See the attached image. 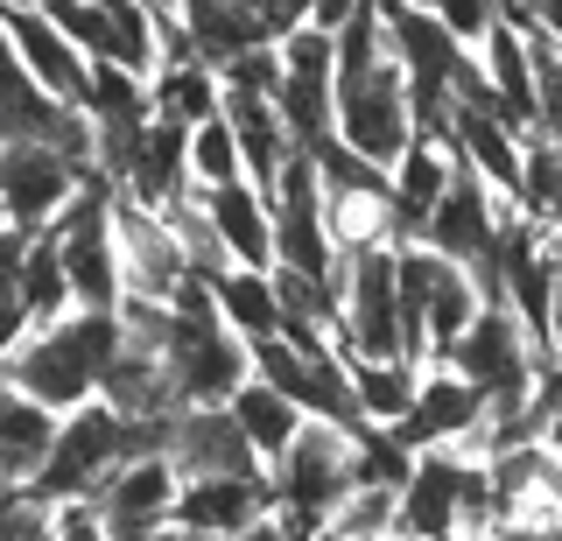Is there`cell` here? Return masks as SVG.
Masks as SVG:
<instances>
[{
  "label": "cell",
  "mask_w": 562,
  "mask_h": 541,
  "mask_svg": "<svg viewBox=\"0 0 562 541\" xmlns=\"http://www.w3.org/2000/svg\"><path fill=\"white\" fill-rule=\"evenodd\" d=\"M330 134L373 169H394V155L415 142V113H408V84H401L394 57H380L366 78L330 84Z\"/></svg>",
  "instance_id": "cell-6"
},
{
  "label": "cell",
  "mask_w": 562,
  "mask_h": 541,
  "mask_svg": "<svg viewBox=\"0 0 562 541\" xmlns=\"http://www.w3.org/2000/svg\"><path fill=\"white\" fill-rule=\"evenodd\" d=\"M330 36L324 29H295V36L274 43V120L289 134V148L303 155L310 142L330 134Z\"/></svg>",
  "instance_id": "cell-8"
},
{
  "label": "cell",
  "mask_w": 562,
  "mask_h": 541,
  "mask_svg": "<svg viewBox=\"0 0 562 541\" xmlns=\"http://www.w3.org/2000/svg\"><path fill=\"white\" fill-rule=\"evenodd\" d=\"M436 365H450L457 380H471V387L485 394V422H506V415L527 408L535 373H541V365H555V359H541L535 345H527V330L506 317L499 303H479V317L464 324V338H457Z\"/></svg>",
  "instance_id": "cell-4"
},
{
  "label": "cell",
  "mask_w": 562,
  "mask_h": 541,
  "mask_svg": "<svg viewBox=\"0 0 562 541\" xmlns=\"http://www.w3.org/2000/svg\"><path fill=\"white\" fill-rule=\"evenodd\" d=\"M225 415H233V429L246 436V450L260 458V471H268L281 450L295 443V429H303V408H295V401H281L274 387H260V380H246V387L225 401Z\"/></svg>",
  "instance_id": "cell-27"
},
{
  "label": "cell",
  "mask_w": 562,
  "mask_h": 541,
  "mask_svg": "<svg viewBox=\"0 0 562 541\" xmlns=\"http://www.w3.org/2000/svg\"><path fill=\"white\" fill-rule=\"evenodd\" d=\"M92 127H148V78L120 71V64H92L85 71V106H78Z\"/></svg>",
  "instance_id": "cell-29"
},
{
  "label": "cell",
  "mask_w": 562,
  "mask_h": 541,
  "mask_svg": "<svg viewBox=\"0 0 562 541\" xmlns=\"http://www.w3.org/2000/svg\"><path fill=\"white\" fill-rule=\"evenodd\" d=\"M485 429V394L471 380H457L450 365H422L415 380V408L394 422V436L408 450H471Z\"/></svg>",
  "instance_id": "cell-11"
},
{
  "label": "cell",
  "mask_w": 562,
  "mask_h": 541,
  "mask_svg": "<svg viewBox=\"0 0 562 541\" xmlns=\"http://www.w3.org/2000/svg\"><path fill=\"white\" fill-rule=\"evenodd\" d=\"M324 528L338 541H386V534H394V493H366V485H351Z\"/></svg>",
  "instance_id": "cell-32"
},
{
  "label": "cell",
  "mask_w": 562,
  "mask_h": 541,
  "mask_svg": "<svg viewBox=\"0 0 562 541\" xmlns=\"http://www.w3.org/2000/svg\"><path fill=\"white\" fill-rule=\"evenodd\" d=\"M211 309L225 317L239 345H260V338H281V295H274V274L260 268H225L218 282H204Z\"/></svg>",
  "instance_id": "cell-24"
},
{
  "label": "cell",
  "mask_w": 562,
  "mask_h": 541,
  "mask_svg": "<svg viewBox=\"0 0 562 541\" xmlns=\"http://www.w3.org/2000/svg\"><path fill=\"white\" fill-rule=\"evenodd\" d=\"M35 233H14V225H0V303L14 295V274H22V253H29Z\"/></svg>",
  "instance_id": "cell-36"
},
{
  "label": "cell",
  "mask_w": 562,
  "mask_h": 541,
  "mask_svg": "<svg viewBox=\"0 0 562 541\" xmlns=\"http://www.w3.org/2000/svg\"><path fill=\"white\" fill-rule=\"evenodd\" d=\"M415 359H345V387H351V415L373 429H394L415 408Z\"/></svg>",
  "instance_id": "cell-26"
},
{
  "label": "cell",
  "mask_w": 562,
  "mask_h": 541,
  "mask_svg": "<svg viewBox=\"0 0 562 541\" xmlns=\"http://www.w3.org/2000/svg\"><path fill=\"white\" fill-rule=\"evenodd\" d=\"M176 464L155 450V458H127V464H113L99 478V493H92V514H99V528L105 541H169V506H176Z\"/></svg>",
  "instance_id": "cell-9"
},
{
  "label": "cell",
  "mask_w": 562,
  "mask_h": 541,
  "mask_svg": "<svg viewBox=\"0 0 562 541\" xmlns=\"http://www.w3.org/2000/svg\"><path fill=\"white\" fill-rule=\"evenodd\" d=\"M268 233H274V274H303V282H338L345 274V253L324 225V190H316L303 155L268 190Z\"/></svg>",
  "instance_id": "cell-7"
},
{
  "label": "cell",
  "mask_w": 562,
  "mask_h": 541,
  "mask_svg": "<svg viewBox=\"0 0 562 541\" xmlns=\"http://www.w3.org/2000/svg\"><path fill=\"white\" fill-rule=\"evenodd\" d=\"M162 458L176 464V478H260V458L225 408H176Z\"/></svg>",
  "instance_id": "cell-17"
},
{
  "label": "cell",
  "mask_w": 562,
  "mask_h": 541,
  "mask_svg": "<svg viewBox=\"0 0 562 541\" xmlns=\"http://www.w3.org/2000/svg\"><path fill=\"white\" fill-rule=\"evenodd\" d=\"M14 309H22V324H57L70 317V289H64V268H57V239L35 233L29 253H22V274H14Z\"/></svg>",
  "instance_id": "cell-28"
},
{
  "label": "cell",
  "mask_w": 562,
  "mask_h": 541,
  "mask_svg": "<svg viewBox=\"0 0 562 541\" xmlns=\"http://www.w3.org/2000/svg\"><path fill=\"white\" fill-rule=\"evenodd\" d=\"M386 541H415V534H386Z\"/></svg>",
  "instance_id": "cell-38"
},
{
  "label": "cell",
  "mask_w": 562,
  "mask_h": 541,
  "mask_svg": "<svg viewBox=\"0 0 562 541\" xmlns=\"http://www.w3.org/2000/svg\"><path fill=\"white\" fill-rule=\"evenodd\" d=\"M183 162H190V190L239 183V155H233V134H225V120H204V127L183 134Z\"/></svg>",
  "instance_id": "cell-31"
},
{
  "label": "cell",
  "mask_w": 562,
  "mask_h": 541,
  "mask_svg": "<svg viewBox=\"0 0 562 541\" xmlns=\"http://www.w3.org/2000/svg\"><path fill=\"white\" fill-rule=\"evenodd\" d=\"M57 239V268L70 289V309H120V247H113V183H78V198L43 225Z\"/></svg>",
  "instance_id": "cell-5"
},
{
  "label": "cell",
  "mask_w": 562,
  "mask_h": 541,
  "mask_svg": "<svg viewBox=\"0 0 562 541\" xmlns=\"http://www.w3.org/2000/svg\"><path fill=\"white\" fill-rule=\"evenodd\" d=\"M345 493H351V443L330 422H303L295 443L268 464V499H274V520L289 528V541H310L338 514Z\"/></svg>",
  "instance_id": "cell-3"
},
{
  "label": "cell",
  "mask_w": 562,
  "mask_h": 541,
  "mask_svg": "<svg viewBox=\"0 0 562 541\" xmlns=\"http://www.w3.org/2000/svg\"><path fill=\"white\" fill-rule=\"evenodd\" d=\"M120 352V324L113 309H70L57 324H29L22 338L0 352V387H14L22 401L49 415L85 408L99 387V365Z\"/></svg>",
  "instance_id": "cell-1"
},
{
  "label": "cell",
  "mask_w": 562,
  "mask_h": 541,
  "mask_svg": "<svg viewBox=\"0 0 562 541\" xmlns=\"http://www.w3.org/2000/svg\"><path fill=\"white\" fill-rule=\"evenodd\" d=\"M218 120H225V134H233L239 177L254 183V190H274V177L295 162L289 134H281V120H274V99H260V92H218Z\"/></svg>",
  "instance_id": "cell-21"
},
{
  "label": "cell",
  "mask_w": 562,
  "mask_h": 541,
  "mask_svg": "<svg viewBox=\"0 0 562 541\" xmlns=\"http://www.w3.org/2000/svg\"><path fill=\"white\" fill-rule=\"evenodd\" d=\"M492 541H555V520H499Z\"/></svg>",
  "instance_id": "cell-37"
},
{
  "label": "cell",
  "mask_w": 562,
  "mask_h": 541,
  "mask_svg": "<svg viewBox=\"0 0 562 541\" xmlns=\"http://www.w3.org/2000/svg\"><path fill=\"white\" fill-rule=\"evenodd\" d=\"M0 541H49V506L29 493H0Z\"/></svg>",
  "instance_id": "cell-34"
},
{
  "label": "cell",
  "mask_w": 562,
  "mask_h": 541,
  "mask_svg": "<svg viewBox=\"0 0 562 541\" xmlns=\"http://www.w3.org/2000/svg\"><path fill=\"white\" fill-rule=\"evenodd\" d=\"M78 169L49 148H0V225L14 233H43L57 225V212L78 198Z\"/></svg>",
  "instance_id": "cell-12"
},
{
  "label": "cell",
  "mask_w": 562,
  "mask_h": 541,
  "mask_svg": "<svg viewBox=\"0 0 562 541\" xmlns=\"http://www.w3.org/2000/svg\"><path fill=\"white\" fill-rule=\"evenodd\" d=\"M274 514L268 499V471L260 478H183L169 506V528L176 534H211V541H239L246 528Z\"/></svg>",
  "instance_id": "cell-14"
},
{
  "label": "cell",
  "mask_w": 562,
  "mask_h": 541,
  "mask_svg": "<svg viewBox=\"0 0 562 541\" xmlns=\"http://www.w3.org/2000/svg\"><path fill=\"white\" fill-rule=\"evenodd\" d=\"M0 29H8V49H14V64L29 71V84L49 99V106H85V71L92 64L70 49L57 29L43 22L35 8H14V14H0Z\"/></svg>",
  "instance_id": "cell-18"
},
{
  "label": "cell",
  "mask_w": 562,
  "mask_h": 541,
  "mask_svg": "<svg viewBox=\"0 0 562 541\" xmlns=\"http://www.w3.org/2000/svg\"><path fill=\"white\" fill-rule=\"evenodd\" d=\"M450 169H457L450 142H422V134L394 155V169H386V247H415L422 239V225H429L436 198H443Z\"/></svg>",
  "instance_id": "cell-16"
},
{
  "label": "cell",
  "mask_w": 562,
  "mask_h": 541,
  "mask_svg": "<svg viewBox=\"0 0 562 541\" xmlns=\"http://www.w3.org/2000/svg\"><path fill=\"white\" fill-rule=\"evenodd\" d=\"M239 8H246V22L260 29V43H281V36H295V29H310L316 0H239Z\"/></svg>",
  "instance_id": "cell-33"
},
{
  "label": "cell",
  "mask_w": 562,
  "mask_h": 541,
  "mask_svg": "<svg viewBox=\"0 0 562 541\" xmlns=\"http://www.w3.org/2000/svg\"><path fill=\"white\" fill-rule=\"evenodd\" d=\"M113 198L140 204V212L169 218L176 204H190V162H183V127H169V120H148L140 127V148L127 162V177H120Z\"/></svg>",
  "instance_id": "cell-20"
},
{
  "label": "cell",
  "mask_w": 562,
  "mask_h": 541,
  "mask_svg": "<svg viewBox=\"0 0 562 541\" xmlns=\"http://www.w3.org/2000/svg\"><path fill=\"white\" fill-rule=\"evenodd\" d=\"M345 443H351V485H366V493H401V478H408L415 450L401 443L394 429L359 422V429H345Z\"/></svg>",
  "instance_id": "cell-30"
},
{
  "label": "cell",
  "mask_w": 562,
  "mask_h": 541,
  "mask_svg": "<svg viewBox=\"0 0 562 541\" xmlns=\"http://www.w3.org/2000/svg\"><path fill=\"white\" fill-rule=\"evenodd\" d=\"M162 373L176 387V408H225L246 387V345L225 330L198 282L169 295V338H162Z\"/></svg>",
  "instance_id": "cell-2"
},
{
  "label": "cell",
  "mask_w": 562,
  "mask_h": 541,
  "mask_svg": "<svg viewBox=\"0 0 562 541\" xmlns=\"http://www.w3.org/2000/svg\"><path fill=\"white\" fill-rule=\"evenodd\" d=\"M198 198V212L211 225V239H218V253L233 260V268H274V233H268V190L254 183H218V190H190Z\"/></svg>",
  "instance_id": "cell-19"
},
{
  "label": "cell",
  "mask_w": 562,
  "mask_h": 541,
  "mask_svg": "<svg viewBox=\"0 0 562 541\" xmlns=\"http://www.w3.org/2000/svg\"><path fill=\"white\" fill-rule=\"evenodd\" d=\"M49 436H57V415L22 401L14 387H0V493H22L35 471H43Z\"/></svg>",
  "instance_id": "cell-25"
},
{
  "label": "cell",
  "mask_w": 562,
  "mask_h": 541,
  "mask_svg": "<svg viewBox=\"0 0 562 541\" xmlns=\"http://www.w3.org/2000/svg\"><path fill=\"white\" fill-rule=\"evenodd\" d=\"M148 113L169 120V127H204V120H218V71L198 57H155L148 71Z\"/></svg>",
  "instance_id": "cell-23"
},
{
  "label": "cell",
  "mask_w": 562,
  "mask_h": 541,
  "mask_svg": "<svg viewBox=\"0 0 562 541\" xmlns=\"http://www.w3.org/2000/svg\"><path fill=\"white\" fill-rule=\"evenodd\" d=\"M506 218H514V212H506V204L492 198V190H485L479 177H471L464 162H457L415 247L443 253V260H457V268L471 274V268H485V260H492V239H499V225H506Z\"/></svg>",
  "instance_id": "cell-10"
},
{
  "label": "cell",
  "mask_w": 562,
  "mask_h": 541,
  "mask_svg": "<svg viewBox=\"0 0 562 541\" xmlns=\"http://www.w3.org/2000/svg\"><path fill=\"white\" fill-rule=\"evenodd\" d=\"M113 247H120V295L169 303V295L190 282V274H183V253H176L169 218L140 212V204H127V198H113Z\"/></svg>",
  "instance_id": "cell-13"
},
{
  "label": "cell",
  "mask_w": 562,
  "mask_h": 541,
  "mask_svg": "<svg viewBox=\"0 0 562 541\" xmlns=\"http://www.w3.org/2000/svg\"><path fill=\"white\" fill-rule=\"evenodd\" d=\"M49 541H105L99 514H92V499H64V506H49Z\"/></svg>",
  "instance_id": "cell-35"
},
{
  "label": "cell",
  "mask_w": 562,
  "mask_h": 541,
  "mask_svg": "<svg viewBox=\"0 0 562 541\" xmlns=\"http://www.w3.org/2000/svg\"><path fill=\"white\" fill-rule=\"evenodd\" d=\"M92 401H105V408L127 415V422H148V415H176V387H169L162 359H155V352H127V345H120V352L99 365Z\"/></svg>",
  "instance_id": "cell-22"
},
{
  "label": "cell",
  "mask_w": 562,
  "mask_h": 541,
  "mask_svg": "<svg viewBox=\"0 0 562 541\" xmlns=\"http://www.w3.org/2000/svg\"><path fill=\"white\" fill-rule=\"evenodd\" d=\"M471 450H415L408 478L394 493V534L415 541H457V493H464Z\"/></svg>",
  "instance_id": "cell-15"
}]
</instances>
